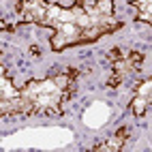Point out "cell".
I'll return each mask as SVG.
<instances>
[{
  "instance_id": "obj_1",
  "label": "cell",
  "mask_w": 152,
  "mask_h": 152,
  "mask_svg": "<svg viewBox=\"0 0 152 152\" xmlns=\"http://www.w3.org/2000/svg\"><path fill=\"white\" fill-rule=\"evenodd\" d=\"M26 24L52 28L49 47L56 54L66 47L94 43L124 26L122 19L116 17L114 0H77L71 7H60L49 0H17L11 28Z\"/></svg>"
},
{
  "instance_id": "obj_2",
  "label": "cell",
  "mask_w": 152,
  "mask_h": 152,
  "mask_svg": "<svg viewBox=\"0 0 152 152\" xmlns=\"http://www.w3.org/2000/svg\"><path fill=\"white\" fill-rule=\"evenodd\" d=\"M79 77L77 69H66L45 79H32L22 88H15L9 79L7 69H2L0 86V116L7 118H28L39 114L60 116L64 103L71 99Z\"/></svg>"
},
{
  "instance_id": "obj_3",
  "label": "cell",
  "mask_w": 152,
  "mask_h": 152,
  "mask_svg": "<svg viewBox=\"0 0 152 152\" xmlns=\"http://www.w3.org/2000/svg\"><path fill=\"white\" fill-rule=\"evenodd\" d=\"M109 77H107V88H116L124 84L131 75H137L144 64V54L137 49H124V47H114L109 49Z\"/></svg>"
},
{
  "instance_id": "obj_4",
  "label": "cell",
  "mask_w": 152,
  "mask_h": 152,
  "mask_svg": "<svg viewBox=\"0 0 152 152\" xmlns=\"http://www.w3.org/2000/svg\"><path fill=\"white\" fill-rule=\"evenodd\" d=\"M150 107H152V77L137 84L133 99H131V114L135 118H141Z\"/></svg>"
},
{
  "instance_id": "obj_5",
  "label": "cell",
  "mask_w": 152,
  "mask_h": 152,
  "mask_svg": "<svg viewBox=\"0 0 152 152\" xmlns=\"http://www.w3.org/2000/svg\"><path fill=\"white\" fill-rule=\"evenodd\" d=\"M129 135H131V129L129 126H122V129H118L116 133H111L109 137H105L103 141L94 144L90 150H92V152H118V150L124 148Z\"/></svg>"
},
{
  "instance_id": "obj_6",
  "label": "cell",
  "mask_w": 152,
  "mask_h": 152,
  "mask_svg": "<svg viewBox=\"0 0 152 152\" xmlns=\"http://www.w3.org/2000/svg\"><path fill=\"white\" fill-rule=\"evenodd\" d=\"M129 7L135 11V19L152 26V0H129Z\"/></svg>"
}]
</instances>
